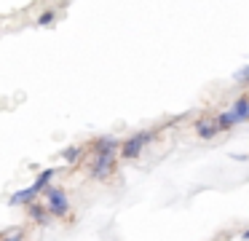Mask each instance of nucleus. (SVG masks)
<instances>
[{"label": "nucleus", "mask_w": 249, "mask_h": 241, "mask_svg": "<svg viewBox=\"0 0 249 241\" xmlns=\"http://www.w3.org/2000/svg\"><path fill=\"white\" fill-rule=\"evenodd\" d=\"M38 187L35 185H30V187H24V190H19V193H14L11 198H8V204L11 206H24V204H35V196H38Z\"/></svg>", "instance_id": "20e7f679"}, {"label": "nucleus", "mask_w": 249, "mask_h": 241, "mask_svg": "<svg viewBox=\"0 0 249 241\" xmlns=\"http://www.w3.org/2000/svg\"><path fill=\"white\" fill-rule=\"evenodd\" d=\"M94 150L97 155H115V150H121V142L115 137H99L94 142Z\"/></svg>", "instance_id": "39448f33"}, {"label": "nucleus", "mask_w": 249, "mask_h": 241, "mask_svg": "<svg viewBox=\"0 0 249 241\" xmlns=\"http://www.w3.org/2000/svg\"><path fill=\"white\" fill-rule=\"evenodd\" d=\"M113 166H115V155H97V161H94V166H91V174L99 177V180H105V177L113 171Z\"/></svg>", "instance_id": "7ed1b4c3"}, {"label": "nucleus", "mask_w": 249, "mask_h": 241, "mask_svg": "<svg viewBox=\"0 0 249 241\" xmlns=\"http://www.w3.org/2000/svg\"><path fill=\"white\" fill-rule=\"evenodd\" d=\"M54 174H56V169H43L38 177H35V182H33V185L38 187V190H46V187H49V182H51V177H54Z\"/></svg>", "instance_id": "6e6552de"}, {"label": "nucleus", "mask_w": 249, "mask_h": 241, "mask_svg": "<svg viewBox=\"0 0 249 241\" xmlns=\"http://www.w3.org/2000/svg\"><path fill=\"white\" fill-rule=\"evenodd\" d=\"M241 239H244V241H249V228H247V230H244V233H241Z\"/></svg>", "instance_id": "2eb2a0df"}, {"label": "nucleus", "mask_w": 249, "mask_h": 241, "mask_svg": "<svg viewBox=\"0 0 249 241\" xmlns=\"http://www.w3.org/2000/svg\"><path fill=\"white\" fill-rule=\"evenodd\" d=\"M196 131H198V137L212 139V137L220 134V126H217V123H209V121H198V123H196Z\"/></svg>", "instance_id": "423d86ee"}, {"label": "nucleus", "mask_w": 249, "mask_h": 241, "mask_svg": "<svg viewBox=\"0 0 249 241\" xmlns=\"http://www.w3.org/2000/svg\"><path fill=\"white\" fill-rule=\"evenodd\" d=\"M62 158H65V161H75V158H81V148H67L65 153H62Z\"/></svg>", "instance_id": "f8f14e48"}, {"label": "nucleus", "mask_w": 249, "mask_h": 241, "mask_svg": "<svg viewBox=\"0 0 249 241\" xmlns=\"http://www.w3.org/2000/svg\"><path fill=\"white\" fill-rule=\"evenodd\" d=\"M231 112L236 115V121H249V96H241V99L231 107Z\"/></svg>", "instance_id": "0eeeda50"}, {"label": "nucleus", "mask_w": 249, "mask_h": 241, "mask_svg": "<svg viewBox=\"0 0 249 241\" xmlns=\"http://www.w3.org/2000/svg\"><path fill=\"white\" fill-rule=\"evenodd\" d=\"M24 233H17V236H6V239H0V241H22Z\"/></svg>", "instance_id": "4468645a"}, {"label": "nucleus", "mask_w": 249, "mask_h": 241, "mask_svg": "<svg viewBox=\"0 0 249 241\" xmlns=\"http://www.w3.org/2000/svg\"><path fill=\"white\" fill-rule=\"evenodd\" d=\"M236 78L241 80V83H249V64H247V67H241V70H238V73H236Z\"/></svg>", "instance_id": "ddd939ff"}, {"label": "nucleus", "mask_w": 249, "mask_h": 241, "mask_svg": "<svg viewBox=\"0 0 249 241\" xmlns=\"http://www.w3.org/2000/svg\"><path fill=\"white\" fill-rule=\"evenodd\" d=\"M46 212H49V206H40V204H30V217L38 220V222H46Z\"/></svg>", "instance_id": "9d476101"}, {"label": "nucleus", "mask_w": 249, "mask_h": 241, "mask_svg": "<svg viewBox=\"0 0 249 241\" xmlns=\"http://www.w3.org/2000/svg\"><path fill=\"white\" fill-rule=\"evenodd\" d=\"M153 139V131H137L134 137H129L124 145H121V158L126 161H134L137 155L142 153V148H145L147 142Z\"/></svg>", "instance_id": "f257e3e1"}, {"label": "nucleus", "mask_w": 249, "mask_h": 241, "mask_svg": "<svg viewBox=\"0 0 249 241\" xmlns=\"http://www.w3.org/2000/svg\"><path fill=\"white\" fill-rule=\"evenodd\" d=\"M233 123H238V121H236V115H233L231 110L220 112V118H217V126H220V131H225V129H231Z\"/></svg>", "instance_id": "1a4fd4ad"}, {"label": "nucleus", "mask_w": 249, "mask_h": 241, "mask_svg": "<svg viewBox=\"0 0 249 241\" xmlns=\"http://www.w3.org/2000/svg\"><path fill=\"white\" fill-rule=\"evenodd\" d=\"M54 19H56V14H54V11H46V14H40L38 27H49V24H54Z\"/></svg>", "instance_id": "9b49d317"}, {"label": "nucleus", "mask_w": 249, "mask_h": 241, "mask_svg": "<svg viewBox=\"0 0 249 241\" xmlns=\"http://www.w3.org/2000/svg\"><path fill=\"white\" fill-rule=\"evenodd\" d=\"M46 198H49V212L56 214V217H65L67 209H70V201H67L65 190L62 187H46Z\"/></svg>", "instance_id": "f03ea898"}]
</instances>
